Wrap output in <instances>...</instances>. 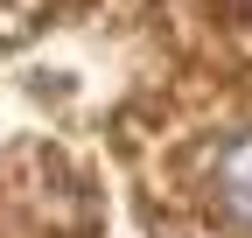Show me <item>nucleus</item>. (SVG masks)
<instances>
[{
	"label": "nucleus",
	"mask_w": 252,
	"mask_h": 238,
	"mask_svg": "<svg viewBox=\"0 0 252 238\" xmlns=\"http://www.w3.org/2000/svg\"><path fill=\"white\" fill-rule=\"evenodd\" d=\"M217 210H224L238 231H252V133H238L217 161Z\"/></svg>",
	"instance_id": "1"
}]
</instances>
